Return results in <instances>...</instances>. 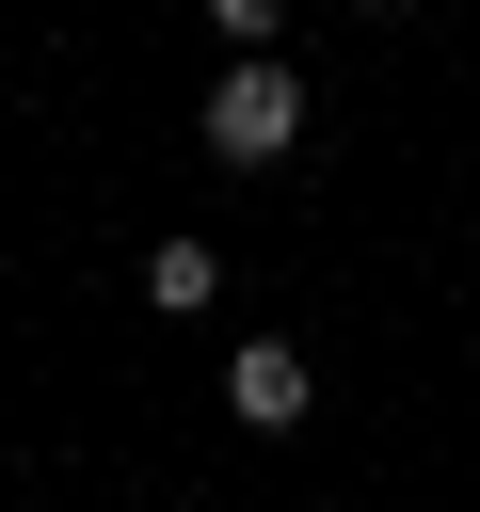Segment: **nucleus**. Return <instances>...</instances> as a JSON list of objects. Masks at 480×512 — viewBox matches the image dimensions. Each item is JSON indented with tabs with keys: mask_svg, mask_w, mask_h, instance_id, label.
Returning <instances> with one entry per match:
<instances>
[{
	"mask_svg": "<svg viewBox=\"0 0 480 512\" xmlns=\"http://www.w3.org/2000/svg\"><path fill=\"white\" fill-rule=\"evenodd\" d=\"M192 128H208V160H224V176H272V160L304 144V80L256 48V64H224V80H208V112H192Z\"/></svg>",
	"mask_w": 480,
	"mask_h": 512,
	"instance_id": "f257e3e1",
	"label": "nucleus"
},
{
	"mask_svg": "<svg viewBox=\"0 0 480 512\" xmlns=\"http://www.w3.org/2000/svg\"><path fill=\"white\" fill-rule=\"evenodd\" d=\"M304 400H320V368H304L288 336H240V352H224V416H240V432H304Z\"/></svg>",
	"mask_w": 480,
	"mask_h": 512,
	"instance_id": "f03ea898",
	"label": "nucleus"
},
{
	"mask_svg": "<svg viewBox=\"0 0 480 512\" xmlns=\"http://www.w3.org/2000/svg\"><path fill=\"white\" fill-rule=\"evenodd\" d=\"M208 288H224V256H208V240H160V256H144V304H176V320H192Z\"/></svg>",
	"mask_w": 480,
	"mask_h": 512,
	"instance_id": "7ed1b4c3",
	"label": "nucleus"
},
{
	"mask_svg": "<svg viewBox=\"0 0 480 512\" xmlns=\"http://www.w3.org/2000/svg\"><path fill=\"white\" fill-rule=\"evenodd\" d=\"M208 32H224V48H240V64H256V48H272V32H288V0H208Z\"/></svg>",
	"mask_w": 480,
	"mask_h": 512,
	"instance_id": "20e7f679",
	"label": "nucleus"
},
{
	"mask_svg": "<svg viewBox=\"0 0 480 512\" xmlns=\"http://www.w3.org/2000/svg\"><path fill=\"white\" fill-rule=\"evenodd\" d=\"M368 16H400V0H368Z\"/></svg>",
	"mask_w": 480,
	"mask_h": 512,
	"instance_id": "39448f33",
	"label": "nucleus"
}]
</instances>
